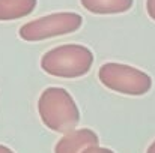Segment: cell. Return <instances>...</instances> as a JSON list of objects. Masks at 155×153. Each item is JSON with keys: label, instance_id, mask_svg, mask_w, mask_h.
Segmentation results:
<instances>
[{"label": "cell", "instance_id": "1", "mask_svg": "<svg viewBox=\"0 0 155 153\" xmlns=\"http://www.w3.org/2000/svg\"><path fill=\"white\" fill-rule=\"evenodd\" d=\"M38 113L42 123L54 132L69 134L80 122V111L69 95L62 87L45 89L38 99Z\"/></svg>", "mask_w": 155, "mask_h": 153}, {"label": "cell", "instance_id": "2", "mask_svg": "<svg viewBox=\"0 0 155 153\" xmlns=\"http://www.w3.org/2000/svg\"><path fill=\"white\" fill-rule=\"evenodd\" d=\"M94 65V53L80 44H66L48 50L41 59V68L57 78H80Z\"/></svg>", "mask_w": 155, "mask_h": 153}, {"label": "cell", "instance_id": "3", "mask_svg": "<svg viewBox=\"0 0 155 153\" xmlns=\"http://www.w3.org/2000/svg\"><path fill=\"white\" fill-rule=\"evenodd\" d=\"M98 78L107 89L128 96L146 95L152 87V78L146 72L122 63H104L98 71Z\"/></svg>", "mask_w": 155, "mask_h": 153}, {"label": "cell", "instance_id": "4", "mask_svg": "<svg viewBox=\"0 0 155 153\" xmlns=\"http://www.w3.org/2000/svg\"><path fill=\"white\" fill-rule=\"evenodd\" d=\"M83 24V17L75 12H56L32 20L20 27V38L27 42L45 41L50 38L77 32Z\"/></svg>", "mask_w": 155, "mask_h": 153}, {"label": "cell", "instance_id": "5", "mask_svg": "<svg viewBox=\"0 0 155 153\" xmlns=\"http://www.w3.org/2000/svg\"><path fill=\"white\" fill-rule=\"evenodd\" d=\"M98 135L95 134V131L83 128V129H75L66 135H63L56 147L54 153H83L86 149L98 146Z\"/></svg>", "mask_w": 155, "mask_h": 153}, {"label": "cell", "instance_id": "6", "mask_svg": "<svg viewBox=\"0 0 155 153\" xmlns=\"http://www.w3.org/2000/svg\"><path fill=\"white\" fill-rule=\"evenodd\" d=\"M81 6L97 15L122 14L133 8L134 0H80Z\"/></svg>", "mask_w": 155, "mask_h": 153}, {"label": "cell", "instance_id": "7", "mask_svg": "<svg viewBox=\"0 0 155 153\" xmlns=\"http://www.w3.org/2000/svg\"><path fill=\"white\" fill-rule=\"evenodd\" d=\"M36 8V0H0V21L27 17Z\"/></svg>", "mask_w": 155, "mask_h": 153}, {"label": "cell", "instance_id": "8", "mask_svg": "<svg viewBox=\"0 0 155 153\" xmlns=\"http://www.w3.org/2000/svg\"><path fill=\"white\" fill-rule=\"evenodd\" d=\"M83 153H114L113 150L107 149V147H100V146H94V147H89L86 149Z\"/></svg>", "mask_w": 155, "mask_h": 153}, {"label": "cell", "instance_id": "9", "mask_svg": "<svg viewBox=\"0 0 155 153\" xmlns=\"http://www.w3.org/2000/svg\"><path fill=\"white\" fill-rule=\"evenodd\" d=\"M146 11L148 15L155 21V0H146Z\"/></svg>", "mask_w": 155, "mask_h": 153}, {"label": "cell", "instance_id": "10", "mask_svg": "<svg viewBox=\"0 0 155 153\" xmlns=\"http://www.w3.org/2000/svg\"><path fill=\"white\" fill-rule=\"evenodd\" d=\"M0 153H14L9 147H6V146H2L0 144Z\"/></svg>", "mask_w": 155, "mask_h": 153}, {"label": "cell", "instance_id": "11", "mask_svg": "<svg viewBox=\"0 0 155 153\" xmlns=\"http://www.w3.org/2000/svg\"><path fill=\"white\" fill-rule=\"evenodd\" d=\"M146 153H155V140H154V143L148 147V150H146Z\"/></svg>", "mask_w": 155, "mask_h": 153}]
</instances>
